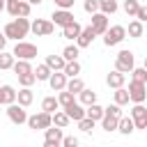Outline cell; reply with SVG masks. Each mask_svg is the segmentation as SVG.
<instances>
[{"label":"cell","mask_w":147,"mask_h":147,"mask_svg":"<svg viewBox=\"0 0 147 147\" xmlns=\"http://www.w3.org/2000/svg\"><path fill=\"white\" fill-rule=\"evenodd\" d=\"M14 74H16V76L32 74V64H30L28 60H16V62H14Z\"/></svg>","instance_id":"obj_25"},{"label":"cell","mask_w":147,"mask_h":147,"mask_svg":"<svg viewBox=\"0 0 147 147\" xmlns=\"http://www.w3.org/2000/svg\"><path fill=\"white\" fill-rule=\"evenodd\" d=\"M145 131H147V129H145Z\"/></svg>","instance_id":"obj_53"},{"label":"cell","mask_w":147,"mask_h":147,"mask_svg":"<svg viewBox=\"0 0 147 147\" xmlns=\"http://www.w3.org/2000/svg\"><path fill=\"white\" fill-rule=\"evenodd\" d=\"M117 131H119L122 136H129V133H133V131H136V124H133V119H131V117H122V119H119V126H117Z\"/></svg>","instance_id":"obj_24"},{"label":"cell","mask_w":147,"mask_h":147,"mask_svg":"<svg viewBox=\"0 0 147 147\" xmlns=\"http://www.w3.org/2000/svg\"><path fill=\"white\" fill-rule=\"evenodd\" d=\"M34 80H37V76H34V71H32V74H23V76H18V83H21L23 87H30V85H32Z\"/></svg>","instance_id":"obj_40"},{"label":"cell","mask_w":147,"mask_h":147,"mask_svg":"<svg viewBox=\"0 0 147 147\" xmlns=\"http://www.w3.org/2000/svg\"><path fill=\"white\" fill-rule=\"evenodd\" d=\"M145 69H147V57H145Z\"/></svg>","instance_id":"obj_51"},{"label":"cell","mask_w":147,"mask_h":147,"mask_svg":"<svg viewBox=\"0 0 147 147\" xmlns=\"http://www.w3.org/2000/svg\"><path fill=\"white\" fill-rule=\"evenodd\" d=\"M64 113H67V115H69V119H74V122H80V119L85 117L83 106H80V103H76V101H74L71 106H67V108H64Z\"/></svg>","instance_id":"obj_17"},{"label":"cell","mask_w":147,"mask_h":147,"mask_svg":"<svg viewBox=\"0 0 147 147\" xmlns=\"http://www.w3.org/2000/svg\"><path fill=\"white\" fill-rule=\"evenodd\" d=\"M30 21L28 18H14V21H9L7 25H5V37L7 39H16V41H23V37L30 32Z\"/></svg>","instance_id":"obj_1"},{"label":"cell","mask_w":147,"mask_h":147,"mask_svg":"<svg viewBox=\"0 0 147 147\" xmlns=\"http://www.w3.org/2000/svg\"><path fill=\"white\" fill-rule=\"evenodd\" d=\"M30 5H41V0H28Z\"/></svg>","instance_id":"obj_49"},{"label":"cell","mask_w":147,"mask_h":147,"mask_svg":"<svg viewBox=\"0 0 147 147\" xmlns=\"http://www.w3.org/2000/svg\"><path fill=\"white\" fill-rule=\"evenodd\" d=\"M115 103L117 106H126L129 101H131V96H129V90H124V87H119V90H115Z\"/></svg>","instance_id":"obj_31"},{"label":"cell","mask_w":147,"mask_h":147,"mask_svg":"<svg viewBox=\"0 0 147 147\" xmlns=\"http://www.w3.org/2000/svg\"><path fill=\"white\" fill-rule=\"evenodd\" d=\"M32 99H34V94H32V90H30V87H23V90L18 92V96H16L18 106H23V108H28V106L32 103Z\"/></svg>","instance_id":"obj_23"},{"label":"cell","mask_w":147,"mask_h":147,"mask_svg":"<svg viewBox=\"0 0 147 147\" xmlns=\"http://www.w3.org/2000/svg\"><path fill=\"white\" fill-rule=\"evenodd\" d=\"M14 62H16V57L11 55V53H0V69H14Z\"/></svg>","instance_id":"obj_34"},{"label":"cell","mask_w":147,"mask_h":147,"mask_svg":"<svg viewBox=\"0 0 147 147\" xmlns=\"http://www.w3.org/2000/svg\"><path fill=\"white\" fill-rule=\"evenodd\" d=\"M11 55H14L16 60H28V62H30V60L37 57V46H34V44H28V41H16Z\"/></svg>","instance_id":"obj_2"},{"label":"cell","mask_w":147,"mask_h":147,"mask_svg":"<svg viewBox=\"0 0 147 147\" xmlns=\"http://www.w3.org/2000/svg\"><path fill=\"white\" fill-rule=\"evenodd\" d=\"M94 37H96V34H94V30H92V28L87 25V28H83L80 37L76 39V46H78V48H87V46H90V44L94 41Z\"/></svg>","instance_id":"obj_16"},{"label":"cell","mask_w":147,"mask_h":147,"mask_svg":"<svg viewBox=\"0 0 147 147\" xmlns=\"http://www.w3.org/2000/svg\"><path fill=\"white\" fill-rule=\"evenodd\" d=\"M16 96H18V92H16L11 85H0V106H11V103H16Z\"/></svg>","instance_id":"obj_14"},{"label":"cell","mask_w":147,"mask_h":147,"mask_svg":"<svg viewBox=\"0 0 147 147\" xmlns=\"http://www.w3.org/2000/svg\"><path fill=\"white\" fill-rule=\"evenodd\" d=\"M131 80H136V83H142V85H147V69L145 67H140V69H133L131 71Z\"/></svg>","instance_id":"obj_37"},{"label":"cell","mask_w":147,"mask_h":147,"mask_svg":"<svg viewBox=\"0 0 147 147\" xmlns=\"http://www.w3.org/2000/svg\"><path fill=\"white\" fill-rule=\"evenodd\" d=\"M30 30H32L37 37H48V34H53L55 23H53V21H46V18H37V21H32Z\"/></svg>","instance_id":"obj_7"},{"label":"cell","mask_w":147,"mask_h":147,"mask_svg":"<svg viewBox=\"0 0 147 147\" xmlns=\"http://www.w3.org/2000/svg\"><path fill=\"white\" fill-rule=\"evenodd\" d=\"M30 2L28 0H11V2H7V11L14 16V18H28L30 16Z\"/></svg>","instance_id":"obj_4"},{"label":"cell","mask_w":147,"mask_h":147,"mask_svg":"<svg viewBox=\"0 0 147 147\" xmlns=\"http://www.w3.org/2000/svg\"><path fill=\"white\" fill-rule=\"evenodd\" d=\"M55 5H57L60 9H71V7H74V0H55Z\"/></svg>","instance_id":"obj_46"},{"label":"cell","mask_w":147,"mask_h":147,"mask_svg":"<svg viewBox=\"0 0 147 147\" xmlns=\"http://www.w3.org/2000/svg\"><path fill=\"white\" fill-rule=\"evenodd\" d=\"M136 67H133V53L131 51H119L117 57H115V71H122V74H131Z\"/></svg>","instance_id":"obj_3"},{"label":"cell","mask_w":147,"mask_h":147,"mask_svg":"<svg viewBox=\"0 0 147 147\" xmlns=\"http://www.w3.org/2000/svg\"><path fill=\"white\" fill-rule=\"evenodd\" d=\"M131 119H133L136 129H147V108L142 103H136L131 108Z\"/></svg>","instance_id":"obj_9"},{"label":"cell","mask_w":147,"mask_h":147,"mask_svg":"<svg viewBox=\"0 0 147 147\" xmlns=\"http://www.w3.org/2000/svg\"><path fill=\"white\" fill-rule=\"evenodd\" d=\"M103 115H106V108H101L99 103H92V106L85 108V117H90V119H94V122L103 119Z\"/></svg>","instance_id":"obj_20"},{"label":"cell","mask_w":147,"mask_h":147,"mask_svg":"<svg viewBox=\"0 0 147 147\" xmlns=\"http://www.w3.org/2000/svg\"><path fill=\"white\" fill-rule=\"evenodd\" d=\"M62 147H80V145H78V138L64 136V138H62Z\"/></svg>","instance_id":"obj_43"},{"label":"cell","mask_w":147,"mask_h":147,"mask_svg":"<svg viewBox=\"0 0 147 147\" xmlns=\"http://www.w3.org/2000/svg\"><path fill=\"white\" fill-rule=\"evenodd\" d=\"M83 9H85L87 14H96V11H99V0H85Z\"/></svg>","instance_id":"obj_42"},{"label":"cell","mask_w":147,"mask_h":147,"mask_svg":"<svg viewBox=\"0 0 147 147\" xmlns=\"http://www.w3.org/2000/svg\"><path fill=\"white\" fill-rule=\"evenodd\" d=\"M69 122H71V119H69V115H67L64 110H57V113H53V126H60V129H64Z\"/></svg>","instance_id":"obj_28"},{"label":"cell","mask_w":147,"mask_h":147,"mask_svg":"<svg viewBox=\"0 0 147 147\" xmlns=\"http://www.w3.org/2000/svg\"><path fill=\"white\" fill-rule=\"evenodd\" d=\"M5 44H7V37H5V32H0V53L5 51Z\"/></svg>","instance_id":"obj_47"},{"label":"cell","mask_w":147,"mask_h":147,"mask_svg":"<svg viewBox=\"0 0 147 147\" xmlns=\"http://www.w3.org/2000/svg\"><path fill=\"white\" fill-rule=\"evenodd\" d=\"M124 80H126V74H122V71H110L108 78H106V83H108L110 87H115V90H119V87L124 85Z\"/></svg>","instance_id":"obj_19"},{"label":"cell","mask_w":147,"mask_h":147,"mask_svg":"<svg viewBox=\"0 0 147 147\" xmlns=\"http://www.w3.org/2000/svg\"><path fill=\"white\" fill-rule=\"evenodd\" d=\"M44 133H46V140H53V142H62V138H64L60 126H51V129H46Z\"/></svg>","instance_id":"obj_32"},{"label":"cell","mask_w":147,"mask_h":147,"mask_svg":"<svg viewBox=\"0 0 147 147\" xmlns=\"http://www.w3.org/2000/svg\"><path fill=\"white\" fill-rule=\"evenodd\" d=\"M99 11L101 14H115L117 11V0H99Z\"/></svg>","instance_id":"obj_26"},{"label":"cell","mask_w":147,"mask_h":147,"mask_svg":"<svg viewBox=\"0 0 147 147\" xmlns=\"http://www.w3.org/2000/svg\"><path fill=\"white\" fill-rule=\"evenodd\" d=\"M106 113H110V115H115V117H124V115H122V106H117V103L108 106V108H106Z\"/></svg>","instance_id":"obj_45"},{"label":"cell","mask_w":147,"mask_h":147,"mask_svg":"<svg viewBox=\"0 0 147 147\" xmlns=\"http://www.w3.org/2000/svg\"><path fill=\"white\" fill-rule=\"evenodd\" d=\"M85 90V83L80 80V78H71L69 83H67V92H71V94H80Z\"/></svg>","instance_id":"obj_29"},{"label":"cell","mask_w":147,"mask_h":147,"mask_svg":"<svg viewBox=\"0 0 147 147\" xmlns=\"http://www.w3.org/2000/svg\"><path fill=\"white\" fill-rule=\"evenodd\" d=\"M7 2H11V0H7Z\"/></svg>","instance_id":"obj_52"},{"label":"cell","mask_w":147,"mask_h":147,"mask_svg":"<svg viewBox=\"0 0 147 147\" xmlns=\"http://www.w3.org/2000/svg\"><path fill=\"white\" fill-rule=\"evenodd\" d=\"M34 76H37V80H48V78L53 76V71H51L46 64H39V67L34 69Z\"/></svg>","instance_id":"obj_36"},{"label":"cell","mask_w":147,"mask_h":147,"mask_svg":"<svg viewBox=\"0 0 147 147\" xmlns=\"http://www.w3.org/2000/svg\"><path fill=\"white\" fill-rule=\"evenodd\" d=\"M119 119L122 117H115V115H110V113H106L103 115V119H101V126L110 133V131H117V126H119Z\"/></svg>","instance_id":"obj_21"},{"label":"cell","mask_w":147,"mask_h":147,"mask_svg":"<svg viewBox=\"0 0 147 147\" xmlns=\"http://www.w3.org/2000/svg\"><path fill=\"white\" fill-rule=\"evenodd\" d=\"M80 32H83V28H80L78 21L71 23V25H67V28H62V37H67V39H71V41H76V39L80 37Z\"/></svg>","instance_id":"obj_18"},{"label":"cell","mask_w":147,"mask_h":147,"mask_svg":"<svg viewBox=\"0 0 147 147\" xmlns=\"http://www.w3.org/2000/svg\"><path fill=\"white\" fill-rule=\"evenodd\" d=\"M78 96H80V103H83V106H92V103H96V92H92V90H87V87H85Z\"/></svg>","instance_id":"obj_30"},{"label":"cell","mask_w":147,"mask_h":147,"mask_svg":"<svg viewBox=\"0 0 147 147\" xmlns=\"http://www.w3.org/2000/svg\"><path fill=\"white\" fill-rule=\"evenodd\" d=\"M51 18H53V23H55V25H60V28H67V25L76 23V16H74L69 9H55Z\"/></svg>","instance_id":"obj_10"},{"label":"cell","mask_w":147,"mask_h":147,"mask_svg":"<svg viewBox=\"0 0 147 147\" xmlns=\"http://www.w3.org/2000/svg\"><path fill=\"white\" fill-rule=\"evenodd\" d=\"M78 129H80V131H85V133H90V131L94 129V119H90V117H83V119L78 122Z\"/></svg>","instance_id":"obj_41"},{"label":"cell","mask_w":147,"mask_h":147,"mask_svg":"<svg viewBox=\"0 0 147 147\" xmlns=\"http://www.w3.org/2000/svg\"><path fill=\"white\" fill-rule=\"evenodd\" d=\"M78 53H80V48H78V46H67V48L62 51V57H64L67 62H76Z\"/></svg>","instance_id":"obj_35"},{"label":"cell","mask_w":147,"mask_h":147,"mask_svg":"<svg viewBox=\"0 0 147 147\" xmlns=\"http://www.w3.org/2000/svg\"><path fill=\"white\" fill-rule=\"evenodd\" d=\"M78 74H80V64H78V60H76V62H67V67H64V76H67V78H78Z\"/></svg>","instance_id":"obj_33"},{"label":"cell","mask_w":147,"mask_h":147,"mask_svg":"<svg viewBox=\"0 0 147 147\" xmlns=\"http://www.w3.org/2000/svg\"><path fill=\"white\" fill-rule=\"evenodd\" d=\"M90 28L94 30L96 37H99V34H106V32H108V16L101 14V11L92 14V23H90Z\"/></svg>","instance_id":"obj_11"},{"label":"cell","mask_w":147,"mask_h":147,"mask_svg":"<svg viewBox=\"0 0 147 147\" xmlns=\"http://www.w3.org/2000/svg\"><path fill=\"white\" fill-rule=\"evenodd\" d=\"M138 9H140V2H138V0H124V11H126L129 16H136Z\"/></svg>","instance_id":"obj_39"},{"label":"cell","mask_w":147,"mask_h":147,"mask_svg":"<svg viewBox=\"0 0 147 147\" xmlns=\"http://www.w3.org/2000/svg\"><path fill=\"white\" fill-rule=\"evenodd\" d=\"M57 108H60V101H57V96H46V99L41 101V110H44V113H48V115L57 113Z\"/></svg>","instance_id":"obj_22"},{"label":"cell","mask_w":147,"mask_h":147,"mask_svg":"<svg viewBox=\"0 0 147 147\" xmlns=\"http://www.w3.org/2000/svg\"><path fill=\"white\" fill-rule=\"evenodd\" d=\"M7 117H9L14 124H25V122H28V113H25V108L18 106V103L7 106Z\"/></svg>","instance_id":"obj_12"},{"label":"cell","mask_w":147,"mask_h":147,"mask_svg":"<svg viewBox=\"0 0 147 147\" xmlns=\"http://www.w3.org/2000/svg\"><path fill=\"white\" fill-rule=\"evenodd\" d=\"M28 126H30V129H34V131H37V129H44V131H46V129H51V126H53V115H48V113H44V110H41L39 115L28 117Z\"/></svg>","instance_id":"obj_6"},{"label":"cell","mask_w":147,"mask_h":147,"mask_svg":"<svg viewBox=\"0 0 147 147\" xmlns=\"http://www.w3.org/2000/svg\"><path fill=\"white\" fill-rule=\"evenodd\" d=\"M62 142H53V140H44V147H60Z\"/></svg>","instance_id":"obj_48"},{"label":"cell","mask_w":147,"mask_h":147,"mask_svg":"<svg viewBox=\"0 0 147 147\" xmlns=\"http://www.w3.org/2000/svg\"><path fill=\"white\" fill-rule=\"evenodd\" d=\"M2 9H5V0H0V11H2Z\"/></svg>","instance_id":"obj_50"},{"label":"cell","mask_w":147,"mask_h":147,"mask_svg":"<svg viewBox=\"0 0 147 147\" xmlns=\"http://www.w3.org/2000/svg\"><path fill=\"white\" fill-rule=\"evenodd\" d=\"M51 71H64V67H67V60L62 57V55H46V62H44Z\"/></svg>","instance_id":"obj_15"},{"label":"cell","mask_w":147,"mask_h":147,"mask_svg":"<svg viewBox=\"0 0 147 147\" xmlns=\"http://www.w3.org/2000/svg\"><path fill=\"white\" fill-rule=\"evenodd\" d=\"M124 37H126V28L124 25H113L103 34V44L106 46H117L119 41H124Z\"/></svg>","instance_id":"obj_5"},{"label":"cell","mask_w":147,"mask_h":147,"mask_svg":"<svg viewBox=\"0 0 147 147\" xmlns=\"http://www.w3.org/2000/svg\"><path fill=\"white\" fill-rule=\"evenodd\" d=\"M57 101H60V106H62V108H67V106H71L76 99H74V94H71V92H67V90H64V92H60V94H57Z\"/></svg>","instance_id":"obj_38"},{"label":"cell","mask_w":147,"mask_h":147,"mask_svg":"<svg viewBox=\"0 0 147 147\" xmlns=\"http://www.w3.org/2000/svg\"><path fill=\"white\" fill-rule=\"evenodd\" d=\"M67 76H64V71H53V76L48 78V85H51V90L53 92H64L67 90Z\"/></svg>","instance_id":"obj_13"},{"label":"cell","mask_w":147,"mask_h":147,"mask_svg":"<svg viewBox=\"0 0 147 147\" xmlns=\"http://www.w3.org/2000/svg\"><path fill=\"white\" fill-rule=\"evenodd\" d=\"M142 30H145V28H142V23H140V21H131V23H129V28H126V34H129V37H133V39H138V37H142Z\"/></svg>","instance_id":"obj_27"},{"label":"cell","mask_w":147,"mask_h":147,"mask_svg":"<svg viewBox=\"0 0 147 147\" xmlns=\"http://www.w3.org/2000/svg\"><path fill=\"white\" fill-rule=\"evenodd\" d=\"M129 96H131L133 103H142V101L147 99V85L131 80V83H129Z\"/></svg>","instance_id":"obj_8"},{"label":"cell","mask_w":147,"mask_h":147,"mask_svg":"<svg viewBox=\"0 0 147 147\" xmlns=\"http://www.w3.org/2000/svg\"><path fill=\"white\" fill-rule=\"evenodd\" d=\"M136 21H140V23H147V5H140L138 14H136Z\"/></svg>","instance_id":"obj_44"}]
</instances>
